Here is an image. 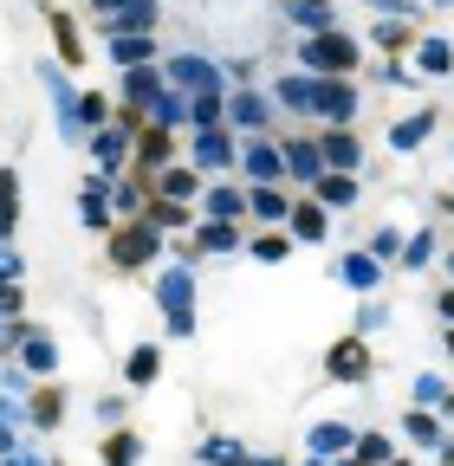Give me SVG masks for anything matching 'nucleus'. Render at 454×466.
Segmentation results:
<instances>
[{
  "instance_id": "obj_44",
  "label": "nucleus",
  "mask_w": 454,
  "mask_h": 466,
  "mask_svg": "<svg viewBox=\"0 0 454 466\" xmlns=\"http://www.w3.org/2000/svg\"><path fill=\"white\" fill-rule=\"evenodd\" d=\"M0 460H14V421H0Z\"/></svg>"
},
{
  "instance_id": "obj_38",
  "label": "nucleus",
  "mask_w": 454,
  "mask_h": 466,
  "mask_svg": "<svg viewBox=\"0 0 454 466\" xmlns=\"http://www.w3.org/2000/svg\"><path fill=\"white\" fill-rule=\"evenodd\" d=\"M428 253H435V233H409L403 240V266H428Z\"/></svg>"
},
{
  "instance_id": "obj_5",
  "label": "nucleus",
  "mask_w": 454,
  "mask_h": 466,
  "mask_svg": "<svg viewBox=\"0 0 454 466\" xmlns=\"http://www.w3.org/2000/svg\"><path fill=\"white\" fill-rule=\"evenodd\" d=\"M312 116H325V124H337V130H345L351 116H357V91H351V78H318Z\"/></svg>"
},
{
  "instance_id": "obj_6",
  "label": "nucleus",
  "mask_w": 454,
  "mask_h": 466,
  "mask_svg": "<svg viewBox=\"0 0 454 466\" xmlns=\"http://www.w3.org/2000/svg\"><path fill=\"white\" fill-rule=\"evenodd\" d=\"M234 156H241V143H234V130H195V168L201 175H214V168H234Z\"/></svg>"
},
{
  "instance_id": "obj_26",
  "label": "nucleus",
  "mask_w": 454,
  "mask_h": 466,
  "mask_svg": "<svg viewBox=\"0 0 454 466\" xmlns=\"http://www.w3.org/2000/svg\"><path fill=\"white\" fill-rule=\"evenodd\" d=\"M286 14H293L305 33H331V0H286Z\"/></svg>"
},
{
  "instance_id": "obj_13",
  "label": "nucleus",
  "mask_w": 454,
  "mask_h": 466,
  "mask_svg": "<svg viewBox=\"0 0 454 466\" xmlns=\"http://www.w3.org/2000/svg\"><path fill=\"white\" fill-rule=\"evenodd\" d=\"M91 149H98V162H104V168H124V156L137 149V137H130L124 124H104V130L91 137Z\"/></svg>"
},
{
  "instance_id": "obj_31",
  "label": "nucleus",
  "mask_w": 454,
  "mask_h": 466,
  "mask_svg": "<svg viewBox=\"0 0 454 466\" xmlns=\"http://www.w3.org/2000/svg\"><path fill=\"white\" fill-rule=\"evenodd\" d=\"M59 415H66V395H59V389H39L33 408H26V421H33V428H52Z\"/></svg>"
},
{
  "instance_id": "obj_43",
  "label": "nucleus",
  "mask_w": 454,
  "mask_h": 466,
  "mask_svg": "<svg viewBox=\"0 0 454 466\" xmlns=\"http://www.w3.org/2000/svg\"><path fill=\"white\" fill-rule=\"evenodd\" d=\"M91 7H98V14L110 20V14H124V7H137V0H91Z\"/></svg>"
},
{
  "instance_id": "obj_9",
  "label": "nucleus",
  "mask_w": 454,
  "mask_h": 466,
  "mask_svg": "<svg viewBox=\"0 0 454 466\" xmlns=\"http://www.w3.org/2000/svg\"><path fill=\"white\" fill-rule=\"evenodd\" d=\"M325 363H331L337 382H364V376H370V350H364V337H345V343H331Z\"/></svg>"
},
{
  "instance_id": "obj_52",
  "label": "nucleus",
  "mask_w": 454,
  "mask_h": 466,
  "mask_svg": "<svg viewBox=\"0 0 454 466\" xmlns=\"http://www.w3.org/2000/svg\"><path fill=\"white\" fill-rule=\"evenodd\" d=\"M337 466H357V460H337Z\"/></svg>"
},
{
  "instance_id": "obj_17",
  "label": "nucleus",
  "mask_w": 454,
  "mask_h": 466,
  "mask_svg": "<svg viewBox=\"0 0 454 466\" xmlns=\"http://www.w3.org/2000/svg\"><path fill=\"white\" fill-rule=\"evenodd\" d=\"M14 227H20V175L0 168V240H14Z\"/></svg>"
},
{
  "instance_id": "obj_28",
  "label": "nucleus",
  "mask_w": 454,
  "mask_h": 466,
  "mask_svg": "<svg viewBox=\"0 0 454 466\" xmlns=\"http://www.w3.org/2000/svg\"><path fill=\"white\" fill-rule=\"evenodd\" d=\"M312 97H318V78H312V72L279 78V104H286V110H312Z\"/></svg>"
},
{
  "instance_id": "obj_10",
  "label": "nucleus",
  "mask_w": 454,
  "mask_h": 466,
  "mask_svg": "<svg viewBox=\"0 0 454 466\" xmlns=\"http://www.w3.org/2000/svg\"><path fill=\"white\" fill-rule=\"evenodd\" d=\"M318 156H325V168H337V175H357V162H364V149H357L351 130H325Z\"/></svg>"
},
{
  "instance_id": "obj_55",
  "label": "nucleus",
  "mask_w": 454,
  "mask_h": 466,
  "mask_svg": "<svg viewBox=\"0 0 454 466\" xmlns=\"http://www.w3.org/2000/svg\"><path fill=\"white\" fill-rule=\"evenodd\" d=\"M312 466H325V460H312Z\"/></svg>"
},
{
  "instance_id": "obj_25",
  "label": "nucleus",
  "mask_w": 454,
  "mask_h": 466,
  "mask_svg": "<svg viewBox=\"0 0 454 466\" xmlns=\"http://www.w3.org/2000/svg\"><path fill=\"white\" fill-rule=\"evenodd\" d=\"M351 460H357V466H389V460H396V441H389V434H357Z\"/></svg>"
},
{
  "instance_id": "obj_35",
  "label": "nucleus",
  "mask_w": 454,
  "mask_h": 466,
  "mask_svg": "<svg viewBox=\"0 0 454 466\" xmlns=\"http://www.w3.org/2000/svg\"><path fill=\"white\" fill-rule=\"evenodd\" d=\"M201 466H247V447L241 441H208L201 447Z\"/></svg>"
},
{
  "instance_id": "obj_42",
  "label": "nucleus",
  "mask_w": 454,
  "mask_h": 466,
  "mask_svg": "<svg viewBox=\"0 0 454 466\" xmlns=\"http://www.w3.org/2000/svg\"><path fill=\"white\" fill-rule=\"evenodd\" d=\"M370 7H377V14H416L422 0H370Z\"/></svg>"
},
{
  "instance_id": "obj_49",
  "label": "nucleus",
  "mask_w": 454,
  "mask_h": 466,
  "mask_svg": "<svg viewBox=\"0 0 454 466\" xmlns=\"http://www.w3.org/2000/svg\"><path fill=\"white\" fill-rule=\"evenodd\" d=\"M0 421H14V408H7V401H0Z\"/></svg>"
},
{
  "instance_id": "obj_7",
  "label": "nucleus",
  "mask_w": 454,
  "mask_h": 466,
  "mask_svg": "<svg viewBox=\"0 0 454 466\" xmlns=\"http://www.w3.org/2000/svg\"><path fill=\"white\" fill-rule=\"evenodd\" d=\"M14 350H20V370L26 376H52V370H59V343H52L46 330H26L20 324V343Z\"/></svg>"
},
{
  "instance_id": "obj_54",
  "label": "nucleus",
  "mask_w": 454,
  "mask_h": 466,
  "mask_svg": "<svg viewBox=\"0 0 454 466\" xmlns=\"http://www.w3.org/2000/svg\"><path fill=\"white\" fill-rule=\"evenodd\" d=\"M448 272H454V253H448Z\"/></svg>"
},
{
  "instance_id": "obj_22",
  "label": "nucleus",
  "mask_w": 454,
  "mask_h": 466,
  "mask_svg": "<svg viewBox=\"0 0 454 466\" xmlns=\"http://www.w3.org/2000/svg\"><path fill=\"white\" fill-rule=\"evenodd\" d=\"M286 175H299V182H318V175H325L318 143H286Z\"/></svg>"
},
{
  "instance_id": "obj_14",
  "label": "nucleus",
  "mask_w": 454,
  "mask_h": 466,
  "mask_svg": "<svg viewBox=\"0 0 454 466\" xmlns=\"http://www.w3.org/2000/svg\"><path fill=\"white\" fill-rule=\"evenodd\" d=\"M201 214H208V220H234V214H247V195H241L234 182H214V188L201 195Z\"/></svg>"
},
{
  "instance_id": "obj_47",
  "label": "nucleus",
  "mask_w": 454,
  "mask_h": 466,
  "mask_svg": "<svg viewBox=\"0 0 454 466\" xmlns=\"http://www.w3.org/2000/svg\"><path fill=\"white\" fill-rule=\"evenodd\" d=\"M7 466H46V460H39V453H14Z\"/></svg>"
},
{
  "instance_id": "obj_45",
  "label": "nucleus",
  "mask_w": 454,
  "mask_h": 466,
  "mask_svg": "<svg viewBox=\"0 0 454 466\" xmlns=\"http://www.w3.org/2000/svg\"><path fill=\"white\" fill-rule=\"evenodd\" d=\"M435 311H441V318H448V330H454V285L441 291V305H435Z\"/></svg>"
},
{
  "instance_id": "obj_12",
  "label": "nucleus",
  "mask_w": 454,
  "mask_h": 466,
  "mask_svg": "<svg viewBox=\"0 0 454 466\" xmlns=\"http://www.w3.org/2000/svg\"><path fill=\"white\" fill-rule=\"evenodd\" d=\"M266 97L260 91H241V97H227V130H266Z\"/></svg>"
},
{
  "instance_id": "obj_40",
  "label": "nucleus",
  "mask_w": 454,
  "mask_h": 466,
  "mask_svg": "<svg viewBox=\"0 0 454 466\" xmlns=\"http://www.w3.org/2000/svg\"><path fill=\"white\" fill-rule=\"evenodd\" d=\"M428 401H435V408L448 401V389H441V376H416V408H428Z\"/></svg>"
},
{
  "instance_id": "obj_4",
  "label": "nucleus",
  "mask_w": 454,
  "mask_h": 466,
  "mask_svg": "<svg viewBox=\"0 0 454 466\" xmlns=\"http://www.w3.org/2000/svg\"><path fill=\"white\" fill-rule=\"evenodd\" d=\"M162 78H169V85H182L189 97H208V91H221V72L208 66V58H195V52H176V58L162 66Z\"/></svg>"
},
{
  "instance_id": "obj_39",
  "label": "nucleus",
  "mask_w": 454,
  "mask_h": 466,
  "mask_svg": "<svg viewBox=\"0 0 454 466\" xmlns=\"http://www.w3.org/2000/svg\"><path fill=\"white\" fill-rule=\"evenodd\" d=\"M396 253H403V233H396V227H383L377 240H370V259L383 266V259H396Z\"/></svg>"
},
{
  "instance_id": "obj_51",
  "label": "nucleus",
  "mask_w": 454,
  "mask_h": 466,
  "mask_svg": "<svg viewBox=\"0 0 454 466\" xmlns=\"http://www.w3.org/2000/svg\"><path fill=\"white\" fill-rule=\"evenodd\" d=\"M435 7H454V0H435Z\"/></svg>"
},
{
  "instance_id": "obj_32",
  "label": "nucleus",
  "mask_w": 454,
  "mask_h": 466,
  "mask_svg": "<svg viewBox=\"0 0 454 466\" xmlns=\"http://www.w3.org/2000/svg\"><path fill=\"white\" fill-rule=\"evenodd\" d=\"M234 247H241L234 220H208V227H201V253H234Z\"/></svg>"
},
{
  "instance_id": "obj_34",
  "label": "nucleus",
  "mask_w": 454,
  "mask_h": 466,
  "mask_svg": "<svg viewBox=\"0 0 454 466\" xmlns=\"http://www.w3.org/2000/svg\"><path fill=\"white\" fill-rule=\"evenodd\" d=\"M137 453H143L137 434H110V441H104V466H137Z\"/></svg>"
},
{
  "instance_id": "obj_30",
  "label": "nucleus",
  "mask_w": 454,
  "mask_h": 466,
  "mask_svg": "<svg viewBox=\"0 0 454 466\" xmlns=\"http://www.w3.org/2000/svg\"><path fill=\"white\" fill-rule=\"evenodd\" d=\"M137 162H143V168H169V130L150 124V130L137 137Z\"/></svg>"
},
{
  "instance_id": "obj_15",
  "label": "nucleus",
  "mask_w": 454,
  "mask_h": 466,
  "mask_svg": "<svg viewBox=\"0 0 454 466\" xmlns=\"http://www.w3.org/2000/svg\"><path fill=\"white\" fill-rule=\"evenodd\" d=\"M428 130H435V104H422L416 116H403V124L389 130V149H403V156H409V149H416V143H422Z\"/></svg>"
},
{
  "instance_id": "obj_16",
  "label": "nucleus",
  "mask_w": 454,
  "mask_h": 466,
  "mask_svg": "<svg viewBox=\"0 0 454 466\" xmlns=\"http://www.w3.org/2000/svg\"><path fill=\"white\" fill-rule=\"evenodd\" d=\"M351 447H357V434H351L345 421H318V428H312V453H318V460H331V453H351Z\"/></svg>"
},
{
  "instance_id": "obj_48",
  "label": "nucleus",
  "mask_w": 454,
  "mask_h": 466,
  "mask_svg": "<svg viewBox=\"0 0 454 466\" xmlns=\"http://www.w3.org/2000/svg\"><path fill=\"white\" fill-rule=\"evenodd\" d=\"M441 415H448V421H454V395H448V401H441Z\"/></svg>"
},
{
  "instance_id": "obj_21",
  "label": "nucleus",
  "mask_w": 454,
  "mask_h": 466,
  "mask_svg": "<svg viewBox=\"0 0 454 466\" xmlns=\"http://www.w3.org/2000/svg\"><path fill=\"white\" fill-rule=\"evenodd\" d=\"M318 201H325V208H351V201H357V175L325 168V175H318Z\"/></svg>"
},
{
  "instance_id": "obj_29",
  "label": "nucleus",
  "mask_w": 454,
  "mask_h": 466,
  "mask_svg": "<svg viewBox=\"0 0 454 466\" xmlns=\"http://www.w3.org/2000/svg\"><path fill=\"white\" fill-rule=\"evenodd\" d=\"M247 208H253V214H260L266 227H279V220H286V214H293V201H286V195H279V188H253V195H247Z\"/></svg>"
},
{
  "instance_id": "obj_27",
  "label": "nucleus",
  "mask_w": 454,
  "mask_h": 466,
  "mask_svg": "<svg viewBox=\"0 0 454 466\" xmlns=\"http://www.w3.org/2000/svg\"><path fill=\"white\" fill-rule=\"evenodd\" d=\"M156 370H162V350H156V343H137V350H130V363H124V376L143 389V382H156Z\"/></svg>"
},
{
  "instance_id": "obj_18",
  "label": "nucleus",
  "mask_w": 454,
  "mask_h": 466,
  "mask_svg": "<svg viewBox=\"0 0 454 466\" xmlns=\"http://www.w3.org/2000/svg\"><path fill=\"white\" fill-rule=\"evenodd\" d=\"M416 72H422V78L454 72V46H448V39H422V46H416Z\"/></svg>"
},
{
  "instance_id": "obj_8",
  "label": "nucleus",
  "mask_w": 454,
  "mask_h": 466,
  "mask_svg": "<svg viewBox=\"0 0 454 466\" xmlns=\"http://www.w3.org/2000/svg\"><path fill=\"white\" fill-rule=\"evenodd\" d=\"M241 162H247V182L253 188H279V175H286V149H273V143H247Z\"/></svg>"
},
{
  "instance_id": "obj_2",
  "label": "nucleus",
  "mask_w": 454,
  "mask_h": 466,
  "mask_svg": "<svg viewBox=\"0 0 454 466\" xmlns=\"http://www.w3.org/2000/svg\"><path fill=\"white\" fill-rule=\"evenodd\" d=\"M156 253H162V233H156L143 214L110 233V266H118V272H137V266H150Z\"/></svg>"
},
{
  "instance_id": "obj_41",
  "label": "nucleus",
  "mask_w": 454,
  "mask_h": 466,
  "mask_svg": "<svg viewBox=\"0 0 454 466\" xmlns=\"http://www.w3.org/2000/svg\"><path fill=\"white\" fill-rule=\"evenodd\" d=\"M409 39V26H396V20H377V46L389 52V46H403Z\"/></svg>"
},
{
  "instance_id": "obj_56",
  "label": "nucleus",
  "mask_w": 454,
  "mask_h": 466,
  "mask_svg": "<svg viewBox=\"0 0 454 466\" xmlns=\"http://www.w3.org/2000/svg\"><path fill=\"white\" fill-rule=\"evenodd\" d=\"M0 466H7V460H0Z\"/></svg>"
},
{
  "instance_id": "obj_36",
  "label": "nucleus",
  "mask_w": 454,
  "mask_h": 466,
  "mask_svg": "<svg viewBox=\"0 0 454 466\" xmlns=\"http://www.w3.org/2000/svg\"><path fill=\"white\" fill-rule=\"evenodd\" d=\"M253 259H266V266L293 259V233H260V240H253Z\"/></svg>"
},
{
  "instance_id": "obj_1",
  "label": "nucleus",
  "mask_w": 454,
  "mask_h": 466,
  "mask_svg": "<svg viewBox=\"0 0 454 466\" xmlns=\"http://www.w3.org/2000/svg\"><path fill=\"white\" fill-rule=\"evenodd\" d=\"M299 58H305V72H312V78H345V72L357 66V39L331 26V33H312Z\"/></svg>"
},
{
  "instance_id": "obj_50",
  "label": "nucleus",
  "mask_w": 454,
  "mask_h": 466,
  "mask_svg": "<svg viewBox=\"0 0 454 466\" xmlns=\"http://www.w3.org/2000/svg\"><path fill=\"white\" fill-rule=\"evenodd\" d=\"M448 357H454V330H448Z\"/></svg>"
},
{
  "instance_id": "obj_53",
  "label": "nucleus",
  "mask_w": 454,
  "mask_h": 466,
  "mask_svg": "<svg viewBox=\"0 0 454 466\" xmlns=\"http://www.w3.org/2000/svg\"><path fill=\"white\" fill-rule=\"evenodd\" d=\"M389 466H409V460H389Z\"/></svg>"
},
{
  "instance_id": "obj_19",
  "label": "nucleus",
  "mask_w": 454,
  "mask_h": 466,
  "mask_svg": "<svg viewBox=\"0 0 454 466\" xmlns=\"http://www.w3.org/2000/svg\"><path fill=\"white\" fill-rule=\"evenodd\" d=\"M293 240H325V201H293Z\"/></svg>"
},
{
  "instance_id": "obj_23",
  "label": "nucleus",
  "mask_w": 454,
  "mask_h": 466,
  "mask_svg": "<svg viewBox=\"0 0 454 466\" xmlns=\"http://www.w3.org/2000/svg\"><path fill=\"white\" fill-rule=\"evenodd\" d=\"M337 279H345L351 291H370V285L383 279V266H377L370 253H351V259H337Z\"/></svg>"
},
{
  "instance_id": "obj_37",
  "label": "nucleus",
  "mask_w": 454,
  "mask_h": 466,
  "mask_svg": "<svg viewBox=\"0 0 454 466\" xmlns=\"http://www.w3.org/2000/svg\"><path fill=\"white\" fill-rule=\"evenodd\" d=\"M52 33H59V58H66V66H78V58H85V52H78V26H72V20H52Z\"/></svg>"
},
{
  "instance_id": "obj_33",
  "label": "nucleus",
  "mask_w": 454,
  "mask_h": 466,
  "mask_svg": "<svg viewBox=\"0 0 454 466\" xmlns=\"http://www.w3.org/2000/svg\"><path fill=\"white\" fill-rule=\"evenodd\" d=\"M403 434H409V441H416V447H441V421H435V415H428V408H416V415H409V421H403Z\"/></svg>"
},
{
  "instance_id": "obj_11",
  "label": "nucleus",
  "mask_w": 454,
  "mask_h": 466,
  "mask_svg": "<svg viewBox=\"0 0 454 466\" xmlns=\"http://www.w3.org/2000/svg\"><path fill=\"white\" fill-rule=\"evenodd\" d=\"M150 58H156L150 33H118V39H110V66H118V72H137V66H150Z\"/></svg>"
},
{
  "instance_id": "obj_46",
  "label": "nucleus",
  "mask_w": 454,
  "mask_h": 466,
  "mask_svg": "<svg viewBox=\"0 0 454 466\" xmlns=\"http://www.w3.org/2000/svg\"><path fill=\"white\" fill-rule=\"evenodd\" d=\"M247 466H286V460H273V453H247Z\"/></svg>"
},
{
  "instance_id": "obj_24",
  "label": "nucleus",
  "mask_w": 454,
  "mask_h": 466,
  "mask_svg": "<svg viewBox=\"0 0 454 466\" xmlns=\"http://www.w3.org/2000/svg\"><path fill=\"white\" fill-rule=\"evenodd\" d=\"M162 85H169V78H162V72H150V66L124 72V97H130V104H156V97H162Z\"/></svg>"
},
{
  "instance_id": "obj_3",
  "label": "nucleus",
  "mask_w": 454,
  "mask_h": 466,
  "mask_svg": "<svg viewBox=\"0 0 454 466\" xmlns=\"http://www.w3.org/2000/svg\"><path fill=\"white\" fill-rule=\"evenodd\" d=\"M156 299H162V318H169V330H176V337L195 330V318H189V305H195V272H189V266H169V272L156 279Z\"/></svg>"
},
{
  "instance_id": "obj_20",
  "label": "nucleus",
  "mask_w": 454,
  "mask_h": 466,
  "mask_svg": "<svg viewBox=\"0 0 454 466\" xmlns=\"http://www.w3.org/2000/svg\"><path fill=\"white\" fill-rule=\"evenodd\" d=\"M156 201H195V168H162L156 175Z\"/></svg>"
}]
</instances>
